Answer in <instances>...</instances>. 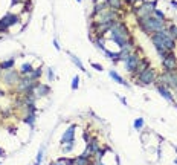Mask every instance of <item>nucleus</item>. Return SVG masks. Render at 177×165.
I'll list each match as a JSON object with an SVG mask.
<instances>
[{
    "label": "nucleus",
    "instance_id": "18",
    "mask_svg": "<svg viewBox=\"0 0 177 165\" xmlns=\"http://www.w3.org/2000/svg\"><path fill=\"white\" fill-rule=\"evenodd\" d=\"M40 75H41V69H35V70H32V73H31V80H32V81L37 80Z\"/></svg>",
    "mask_w": 177,
    "mask_h": 165
},
{
    "label": "nucleus",
    "instance_id": "10",
    "mask_svg": "<svg viewBox=\"0 0 177 165\" xmlns=\"http://www.w3.org/2000/svg\"><path fill=\"white\" fill-rule=\"evenodd\" d=\"M157 90H159V93H160L165 99H168V101H173L174 98H173V95H171V92L170 90H168L165 86H162V84H159L157 86Z\"/></svg>",
    "mask_w": 177,
    "mask_h": 165
},
{
    "label": "nucleus",
    "instance_id": "17",
    "mask_svg": "<svg viewBox=\"0 0 177 165\" xmlns=\"http://www.w3.org/2000/svg\"><path fill=\"white\" fill-rule=\"evenodd\" d=\"M168 31H170V34L173 35V38H174V40H177V26H176V25H171Z\"/></svg>",
    "mask_w": 177,
    "mask_h": 165
},
{
    "label": "nucleus",
    "instance_id": "16",
    "mask_svg": "<svg viewBox=\"0 0 177 165\" xmlns=\"http://www.w3.org/2000/svg\"><path fill=\"white\" fill-rule=\"evenodd\" d=\"M107 3L112 9H119L121 8V0H109Z\"/></svg>",
    "mask_w": 177,
    "mask_h": 165
},
{
    "label": "nucleus",
    "instance_id": "9",
    "mask_svg": "<svg viewBox=\"0 0 177 165\" xmlns=\"http://www.w3.org/2000/svg\"><path fill=\"white\" fill-rule=\"evenodd\" d=\"M34 89H35V93H37L38 96H44V95H47L49 93V86H46V84H41V82H37V84L34 86Z\"/></svg>",
    "mask_w": 177,
    "mask_h": 165
},
{
    "label": "nucleus",
    "instance_id": "30",
    "mask_svg": "<svg viewBox=\"0 0 177 165\" xmlns=\"http://www.w3.org/2000/svg\"><path fill=\"white\" fill-rule=\"evenodd\" d=\"M14 3H19V0H12V5H14Z\"/></svg>",
    "mask_w": 177,
    "mask_h": 165
},
{
    "label": "nucleus",
    "instance_id": "22",
    "mask_svg": "<svg viewBox=\"0 0 177 165\" xmlns=\"http://www.w3.org/2000/svg\"><path fill=\"white\" fill-rule=\"evenodd\" d=\"M78 82H79V78H78V77H73V80H72V89H73V90L78 87Z\"/></svg>",
    "mask_w": 177,
    "mask_h": 165
},
{
    "label": "nucleus",
    "instance_id": "12",
    "mask_svg": "<svg viewBox=\"0 0 177 165\" xmlns=\"http://www.w3.org/2000/svg\"><path fill=\"white\" fill-rule=\"evenodd\" d=\"M110 77H112L114 81H116V82H119V84H125V86H128L127 82L124 81V80H122V78H121V77H119V75H118V73L114 72V70H110Z\"/></svg>",
    "mask_w": 177,
    "mask_h": 165
},
{
    "label": "nucleus",
    "instance_id": "1",
    "mask_svg": "<svg viewBox=\"0 0 177 165\" xmlns=\"http://www.w3.org/2000/svg\"><path fill=\"white\" fill-rule=\"evenodd\" d=\"M110 34H112V38L113 41L119 44L121 48H124V46H127V43L130 41V34L127 31V28L124 23L121 22H113L112 26H110Z\"/></svg>",
    "mask_w": 177,
    "mask_h": 165
},
{
    "label": "nucleus",
    "instance_id": "15",
    "mask_svg": "<svg viewBox=\"0 0 177 165\" xmlns=\"http://www.w3.org/2000/svg\"><path fill=\"white\" fill-rule=\"evenodd\" d=\"M70 57H72V61L76 64V66L79 67V70H84V66H83V63H81V60H79L76 55H73V54H70Z\"/></svg>",
    "mask_w": 177,
    "mask_h": 165
},
{
    "label": "nucleus",
    "instance_id": "4",
    "mask_svg": "<svg viewBox=\"0 0 177 165\" xmlns=\"http://www.w3.org/2000/svg\"><path fill=\"white\" fill-rule=\"evenodd\" d=\"M137 80H139L140 84H151V82L156 80V73L151 67H145L144 70L139 72Z\"/></svg>",
    "mask_w": 177,
    "mask_h": 165
},
{
    "label": "nucleus",
    "instance_id": "25",
    "mask_svg": "<svg viewBox=\"0 0 177 165\" xmlns=\"http://www.w3.org/2000/svg\"><path fill=\"white\" fill-rule=\"evenodd\" d=\"M49 80H54V72H52V69H49Z\"/></svg>",
    "mask_w": 177,
    "mask_h": 165
},
{
    "label": "nucleus",
    "instance_id": "13",
    "mask_svg": "<svg viewBox=\"0 0 177 165\" xmlns=\"http://www.w3.org/2000/svg\"><path fill=\"white\" fill-rule=\"evenodd\" d=\"M5 80H6L8 82H11V81H14V82H15V80H17V73H15L14 70H11V72H8L6 75H5Z\"/></svg>",
    "mask_w": 177,
    "mask_h": 165
},
{
    "label": "nucleus",
    "instance_id": "31",
    "mask_svg": "<svg viewBox=\"0 0 177 165\" xmlns=\"http://www.w3.org/2000/svg\"><path fill=\"white\" fill-rule=\"evenodd\" d=\"M174 150H176V151H177V147H174Z\"/></svg>",
    "mask_w": 177,
    "mask_h": 165
},
{
    "label": "nucleus",
    "instance_id": "14",
    "mask_svg": "<svg viewBox=\"0 0 177 165\" xmlns=\"http://www.w3.org/2000/svg\"><path fill=\"white\" fill-rule=\"evenodd\" d=\"M32 66H31V64L29 63H24L23 64V66H22V73H23V75H26V73H32Z\"/></svg>",
    "mask_w": 177,
    "mask_h": 165
},
{
    "label": "nucleus",
    "instance_id": "8",
    "mask_svg": "<svg viewBox=\"0 0 177 165\" xmlns=\"http://www.w3.org/2000/svg\"><path fill=\"white\" fill-rule=\"evenodd\" d=\"M75 128L76 125H70L67 130L64 132L63 138H61V142L63 144H69V142H73V136H75Z\"/></svg>",
    "mask_w": 177,
    "mask_h": 165
},
{
    "label": "nucleus",
    "instance_id": "3",
    "mask_svg": "<svg viewBox=\"0 0 177 165\" xmlns=\"http://www.w3.org/2000/svg\"><path fill=\"white\" fill-rule=\"evenodd\" d=\"M160 82L165 87L177 89V69L171 72H165L163 75H160Z\"/></svg>",
    "mask_w": 177,
    "mask_h": 165
},
{
    "label": "nucleus",
    "instance_id": "29",
    "mask_svg": "<svg viewBox=\"0 0 177 165\" xmlns=\"http://www.w3.org/2000/svg\"><path fill=\"white\" fill-rule=\"evenodd\" d=\"M0 156H5V153H3V150H0Z\"/></svg>",
    "mask_w": 177,
    "mask_h": 165
},
{
    "label": "nucleus",
    "instance_id": "21",
    "mask_svg": "<svg viewBox=\"0 0 177 165\" xmlns=\"http://www.w3.org/2000/svg\"><path fill=\"white\" fill-rule=\"evenodd\" d=\"M34 118H35V116H34V113H31V115H28V116H26V119H24V121L28 122L29 125H32V124H34Z\"/></svg>",
    "mask_w": 177,
    "mask_h": 165
},
{
    "label": "nucleus",
    "instance_id": "11",
    "mask_svg": "<svg viewBox=\"0 0 177 165\" xmlns=\"http://www.w3.org/2000/svg\"><path fill=\"white\" fill-rule=\"evenodd\" d=\"M17 20H19V18H17L15 15H12V14H8L5 18H2V22L5 23L6 28H8V26H11V25H14V23H17Z\"/></svg>",
    "mask_w": 177,
    "mask_h": 165
},
{
    "label": "nucleus",
    "instance_id": "23",
    "mask_svg": "<svg viewBox=\"0 0 177 165\" xmlns=\"http://www.w3.org/2000/svg\"><path fill=\"white\" fill-rule=\"evenodd\" d=\"M92 67L96 69V70H99V72L102 70V66H101V64H98V63H93V64H92Z\"/></svg>",
    "mask_w": 177,
    "mask_h": 165
},
{
    "label": "nucleus",
    "instance_id": "7",
    "mask_svg": "<svg viewBox=\"0 0 177 165\" xmlns=\"http://www.w3.org/2000/svg\"><path fill=\"white\" fill-rule=\"evenodd\" d=\"M140 66V58L135 54H130V57L125 60V67L128 72H136Z\"/></svg>",
    "mask_w": 177,
    "mask_h": 165
},
{
    "label": "nucleus",
    "instance_id": "5",
    "mask_svg": "<svg viewBox=\"0 0 177 165\" xmlns=\"http://www.w3.org/2000/svg\"><path fill=\"white\" fill-rule=\"evenodd\" d=\"M154 9H156V2H151V3H144L142 6H140L139 9H136V14L139 17V20L140 18H147V17H151L153 12H154Z\"/></svg>",
    "mask_w": 177,
    "mask_h": 165
},
{
    "label": "nucleus",
    "instance_id": "26",
    "mask_svg": "<svg viewBox=\"0 0 177 165\" xmlns=\"http://www.w3.org/2000/svg\"><path fill=\"white\" fill-rule=\"evenodd\" d=\"M54 44H55V49H58V51H60V46H58V41H57V40L54 41Z\"/></svg>",
    "mask_w": 177,
    "mask_h": 165
},
{
    "label": "nucleus",
    "instance_id": "19",
    "mask_svg": "<svg viewBox=\"0 0 177 165\" xmlns=\"http://www.w3.org/2000/svg\"><path fill=\"white\" fill-rule=\"evenodd\" d=\"M144 127V119L142 118H137L136 121H135V128L136 130H139V128H142Z\"/></svg>",
    "mask_w": 177,
    "mask_h": 165
},
{
    "label": "nucleus",
    "instance_id": "24",
    "mask_svg": "<svg viewBox=\"0 0 177 165\" xmlns=\"http://www.w3.org/2000/svg\"><path fill=\"white\" fill-rule=\"evenodd\" d=\"M41 159H43V150H40V151H38V158H37V164H40V162H41Z\"/></svg>",
    "mask_w": 177,
    "mask_h": 165
},
{
    "label": "nucleus",
    "instance_id": "32",
    "mask_svg": "<svg viewBox=\"0 0 177 165\" xmlns=\"http://www.w3.org/2000/svg\"><path fill=\"white\" fill-rule=\"evenodd\" d=\"M174 162H176V164H177V159H176V161H174Z\"/></svg>",
    "mask_w": 177,
    "mask_h": 165
},
{
    "label": "nucleus",
    "instance_id": "2",
    "mask_svg": "<svg viewBox=\"0 0 177 165\" xmlns=\"http://www.w3.org/2000/svg\"><path fill=\"white\" fill-rule=\"evenodd\" d=\"M139 26L142 28L147 34H150V32H159V31L165 29V22L160 20V18H157V17H154V15H151V17H147V18H140V20H139Z\"/></svg>",
    "mask_w": 177,
    "mask_h": 165
},
{
    "label": "nucleus",
    "instance_id": "6",
    "mask_svg": "<svg viewBox=\"0 0 177 165\" xmlns=\"http://www.w3.org/2000/svg\"><path fill=\"white\" fill-rule=\"evenodd\" d=\"M162 66H163L165 72L176 70V67H177L176 55H174V54H171V52H168V55H166V57H163V60H162Z\"/></svg>",
    "mask_w": 177,
    "mask_h": 165
},
{
    "label": "nucleus",
    "instance_id": "33",
    "mask_svg": "<svg viewBox=\"0 0 177 165\" xmlns=\"http://www.w3.org/2000/svg\"><path fill=\"white\" fill-rule=\"evenodd\" d=\"M76 2H81V0H76Z\"/></svg>",
    "mask_w": 177,
    "mask_h": 165
},
{
    "label": "nucleus",
    "instance_id": "27",
    "mask_svg": "<svg viewBox=\"0 0 177 165\" xmlns=\"http://www.w3.org/2000/svg\"><path fill=\"white\" fill-rule=\"evenodd\" d=\"M171 5H173L174 8H177V2H174V0H173V2H171Z\"/></svg>",
    "mask_w": 177,
    "mask_h": 165
},
{
    "label": "nucleus",
    "instance_id": "28",
    "mask_svg": "<svg viewBox=\"0 0 177 165\" xmlns=\"http://www.w3.org/2000/svg\"><path fill=\"white\" fill-rule=\"evenodd\" d=\"M50 165H61V164H58V162H52Z\"/></svg>",
    "mask_w": 177,
    "mask_h": 165
},
{
    "label": "nucleus",
    "instance_id": "20",
    "mask_svg": "<svg viewBox=\"0 0 177 165\" xmlns=\"http://www.w3.org/2000/svg\"><path fill=\"white\" fill-rule=\"evenodd\" d=\"M12 64H14V58H11V60H8L6 63H3V64H2V69H9Z\"/></svg>",
    "mask_w": 177,
    "mask_h": 165
}]
</instances>
